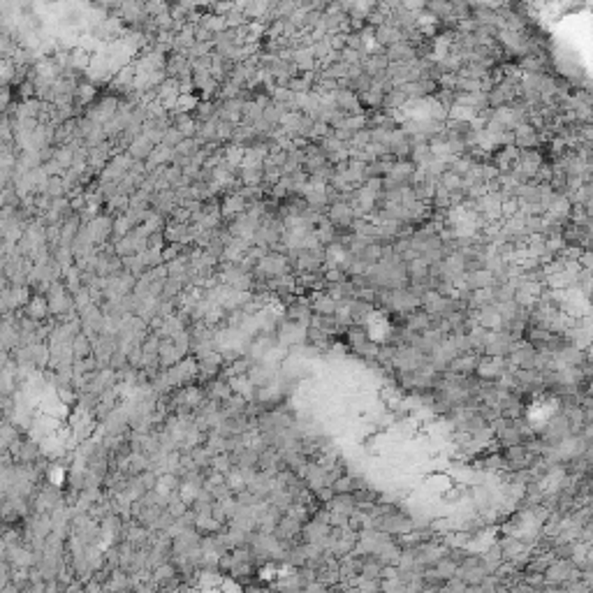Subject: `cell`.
Segmentation results:
<instances>
[{
  "label": "cell",
  "mask_w": 593,
  "mask_h": 593,
  "mask_svg": "<svg viewBox=\"0 0 593 593\" xmlns=\"http://www.w3.org/2000/svg\"><path fill=\"white\" fill-rule=\"evenodd\" d=\"M580 568L575 561H552L545 573L547 584H556V587H565L575 580H580Z\"/></svg>",
  "instance_id": "6da1fadb"
},
{
  "label": "cell",
  "mask_w": 593,
  "mask_h": 593,
  "mask_svg": "<svg viewBox=\"0 0 593 593\" xmlns=\"http://www.w3.org/2000/svg\"><path fill=\"white\" fill-rule=\"evenodd\" d=\"M510 362L515 369H536L538 371V350L531 344H526V341H522V344L517 341L510 353Z\"/></svg>",
  "instance_id": "7a4b0ae2"
},
{
  "label": "cell",
  "mask_w": 593,
  "mask_h": 593,
  "mask_svg": "<svg viewBox=\"0 0 593 593\" xmlns=\"http://www.w3.org/2000/svg\"><path fill=\"white\" fill-rule=\"evenodd\" d=\"M515 144L519 151H536L540 144V130H536L533 125H519L515 130Z\"/></svg>",
  "instance_id": "3957f363"
},
{
  "label": "cell",
  "mask_w": 593,
  "mask_h": 593,
  "mask_svg": "<svg viewBox=\"0 0 593 593\" xmlns=\"http://www.w3.org/2000/svg\"><path fill=\"white\" fill-rule=\"evenodd\" d=\"M589 304H591V308H593V295L589 297Z\"/></svg>",
  "instance_id": "277c9868"
}]
</instances>
